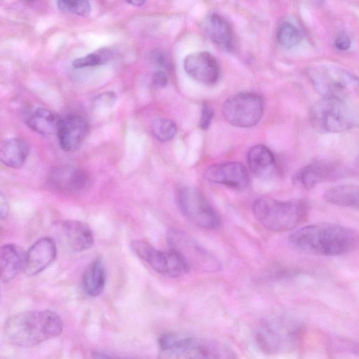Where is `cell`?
Segmentation results:
<instances>
[{
  "instance_id": "1",
  "label": "cell",
  "mask_w": 359,
  "mask_h": 359,
  "mask_svg": "<svg viewBox=\"0 0 359 359\" xmlns=\"http://www.w3.org/2000/svg\"><path fill=\"white\" fill-rule=\"evenodd\" d=\"M289 240L299 250L324 256L344 255L359 245V235L355 230L329 222L299 228L290 234Z\"/></svg>"
},
{
  "instance_id": "2",
  "label": "cell",
  "mask_w": 359,
  "mask_h": 359,
  "mask_svg": "<svg viewBox=\"0 0 359 359\" xmlns=\"http://www.w3.org/2000/svg\"><path fill=\"white\" fill-rule=\"evenodd\" d=\"M63 322L50 310L30 311L8 318L3 334L10 344L18 347H32L59 336Z\"/></svg>"
},
{
  "instance_id": "3",
  "label": "cell",
  "mask_w": 359,
  "mask_h": 359,
  "mask_svg": "<svg viewBox=\"0 0 359 359\" xmlns=\"http://www.w3.org/2000/svg\"><path fill=\"white\" fill-rule=\"evenodd\" d=\"M158 344L170 359H238L227 344L209 338L168 332L159 337Z\"/></svg>"
},
{
  "instance_id": "4",
  "label": "cell",
  "mask_w": 359,
  "mask_h": 359,
  "mask_svg": "<svg viewBox=\"0 0 359 359\" xmlns=\"http://www.w3.org/2000/svg\"><path fill=\"white\" fill-rule=\"evenodd\" d=\"M252 210L263 226L282 232L294 229L306 219L309 205L302 199L280 201L262 196L254 201Z\"/></svg>"
},
{
  "instance_id": "5",
  "label": "cell",
  "mask_w": 359,
  "mask_h": 359,
  "mask_svg": "<svg viewBox=\"0 0 359 359\" xmlns=\"http://www.w3.org/2000/svg\"><path fill=\"white\" fill-rule=\"evenodd\" d=\"M308 75L315 90L323 97L343 100L359 94V77L332 65L311 67Z\"/></svg>"
},
{
  "instance_id": "6",
  "label": "cell",
  "mask_w": 359,
  "mask_h": 359,
  "mask_svg": "<svg viewBox=\"0 0 359 359\" xmlns=\"http://www.w3.org/2000/svg\"><path fill=\"white\" fill-rule=\"evenodd\" d=\"M309 120L313 129L323 133L344 132L356 123L351 108L343 100L334 97H323L314 103Z\"/></svg>"
},
{
  "instance_id": "7",
  "label": "cell",
  "mask_w": 359,
  "mask_h": 359,
  "mask_svg": "<svg viewBox=\"0 0 359 359\" xmlns=\"http://www.w3.org/2000/svg\"><path fill=\"white\" fill-rule=\"evenodd\" d=\"M166 237L170 249L181 257L189 270L208 273L220 271L219 261L187 232L171 229Z\"/></svg>"
},
{
  "instance_id": "8",
  "label": "cell",
  "mask_w": 359,
  "mask_h": 359,
  "mask_svg": "<svg viewBox=\"0 0 359 359\" xmlns=\"http://www.w3.org/2000/svg\"><path fill=\"white\" fill-rule=\"evenodd\" d=\"M176 201L182 214L196 226L208 230L219 227V215L198 189L181 187L177 191Z\"/></svg>"
},
{
  "instance_id": "9",
  "label": "cell",
  "mask_w": 359,
  "mask_h": 359,
  "mask_svg": "<svg viewBox=\"0 0 359 359\" xmlns=\"http://www.w3.org/2000/svg\"><path fill=\"white\" fill-rule=\"evenodd\" d=\"M264 100L255 93L242 92L229 97L222 106L225 120L239 128H250L259 123L264 112Z\"/></svg>"
},
{
  "instance_id": "10",
  "label": "cell",
  "mask_w": 359,
  "mask_h": 359,
  "mask_svg": "<svg viewBox=\"0 0 359 359\" xmlns=\"http://www.w3.org/2000/svg\"><path fill=\"white\" fill-rule=\"evenodd\" d=\"M130 247L137 257L161 275L175 278L189 271L181 257L170 249L160 250L142 240L133 241Z\"/></svg>"
},
{
  "instance_id": "11",
  "label": "cell",
  "mask_w": 359,
  "mask_h": 359,
  "mask_svg": "<svg viewBox=\"0 0 359 359\" xmlns=\"http://www.w3.org/2000/svg\"><path fill=\"white\" fill-rule=\"evenodd\" d=\"M296 329L290 323L278 319H269L259 326L255 340L266 353H276L286 348L294 338Z\"/></svg>"
},
{
  "instance_id": "12",
  "label": "cell",
  "mask_w": 359,
  "mask_h": 359,
  "mask_svg": "<svg viewBox=\"0 0 359 359\" xmlns=\"http://www.w3.org/2000/svg\"><path fill=\"white\" fill-rule=\"evenodd\" d=\"M48 183L53 189L65 194H80L86 190L90 184L88 174L83 170L60 165L50 170Z\"/></svg>"
},
{
  "instance_id": "13",
  "label": "cell",
  "mask_w": 359,
  "mask_h": 359,
  "mask_svg": "<svg viewBox=\"0 0 359 359\" xmlns=\"http://www.w3.org/2000/svg\"><path fill=\"white\" fill-rule=\"evenodd\" d=\"M204 177L208 182L236 189L245 188L249 183L248 169L236 161L212 165L205 170Z\"/></svg>"
},
{
  "instance_id": "14",
  "label": "cell",
  "mask_w": 359,
  "mask_h": 359,
  "mask_svg": "<svg viewBox=\"0 0 359 359\" xmlns=\"http://www.w3.org/2000/svg\"><path fill=\"white\" fill-rule=\"evenodd\" d=\"M183 65L186 72L201 83L212 85L219 79L218 62L208 52L198 51L188 55L184 60Z\"/></svg>"
},
{
  "instance_id": "15",
  "label": "cell",
  "mask_w": 359,
  "mask_h": 359,
  "mask_svg": "<svg viewBox=\"0 0 359 359\" xmlns=\"http://www.w3.org/2000/svg\"><path fill=\"white\" fill-rule=\"evenodd\" d=\"M88 125L78 114H68L62 117L57 137L60 148L66 152H73L82 144L86 136Z\"/></svg>"
},
{
  "instance_id": "16",
  "label": "cell",
  "mask_w": 359,
  "mask_h": 359,
  "mask_svg": "<svg viewBox=\"0 0 359 359\" xmlns=\"http://www.w3.org/2000/svg\"><path fill=\"white\" fill-rule=\"evenodd\" d=\"M339 166L333 163L318 161L299 169L293 176V183L299 187L311 189L318 184L337 177Z\"/></svg>"
},
{
  "instance_id": "17",
  "label": "cell",
  "mask_w": 359,
  "mask_h": 359,
  "mask_svg": "<svg viewBox=\"0 0 359 359\" xmlns=\"http://www.w3.org/2000/svg\"><path fill=\"white\" fill-rule=\"evenodd\" d=\"M57 248L50 237H43L36 241L26 252L24 272L33 276L43 271L55 260Z\"/></svg>"
},
{
  "instance_id": "18",
  "label": "cell",
  "mask_w": 359,
  "mask_h": 359,
  "mask_svg": "<svg viewBox=\"0 0 359 359\" xmlns=\"http://www.w3.org/2000/svg\"><path fill=\"white\" fill-rule=\"evenodd\" d=\"M26 252L15 244H5L0 250L1 280L8 282L24 271Z\"/></svg>"
},
{
  "instance_id": "19",
  "label": "cell",
  "mask_w": 359,
  "mask_h": 359,
  "mask_svg": "<svg viewBox=\"0 0 359 359\" xmlns=\"http://www.w3.org/2000/svg\"><path fill=\"white\" fill-rule=\"evenodd\" d=\"M248 163L251 172L260 179L271 177L276 170V162L273 152L264 144L252 147L248 153Z\"/></svg>"
},
{
  "instance_id": "20",
  "label": "cell",
  "mask_w": 359,
  "mask_h": 359,
  "mask_svg": "<svg viewBox=\"0 0 359 359\" xmlns=\"http://www.w3.org/2000/svg\"><path fill=\"white\" fill-rule=\"evenodd\" d=\"M205 29L212 41L222 50L230 51L233 46L231 25L221 15L212 13L205 21Z\"/></svg>"
},
{
  "instance_id": "21",
  "label": "cell",
  "mask_w": 359,
  "mask_h": 359,
  "mask_svg": "<svg viewBox=\"0 0 359 359\" xmlns=\"http://www.w3.org/2000/svg\"><path fill=\"white\" fill-rule=\"evenodd\" d=\"M62 231L67 245L74 251L81 252L92 247L93 232L88 224L81 221L67 220L62 223Z\"/></svg>"
},
{
  "instance_id": "22",
  "label": "cell",
  "mask_w": 359,
  "mask_h": 359,
  "mask_svg": "<svg viewBox=\"0 0 359 359\" xmlns=\"http://www.w3.org/2000/svg\"><path fill=\"white\" fill-rule=\"evenodd\" d=\"M62 117L55 112L39 107L29 114L26 124L34 132L44 137L57 135Z\"/></svg>"
},
{
  "instance_id": "23",
  "label": "cell",
  "mask_w": 359,
  "mask_h": 359,
  "mask_svg": "<svg viewBox=\"0 0 359 359\" xmlns=\"http://www.w3.org/2000/svg\"><path fill=\"white\" fill-rule=\"evenodd\" d=\"M29 151L27 142L22 138L5 140L0 147L1 161L6 166L18 168L25 162Z\"/></svg>"
},
{
  "instance_id": "24",
  "label": "cell",
  "mask_w": 359,
  "mask_h": 359,
  "mask_svg": "<svg viewBox=\"0 0 359 359\" xmlns=\"http://www.w3.org/2000/svg\"><path fill=\"white\" fill-rule=\"evenodd\" d=\"M107 279L106 269L102 259L93 260L86 269L82 278L84 292L90 297H97L103 291Z\"/></svg>"
},
{
  "instance_id": "25",
  "label": "cell",
  "mask_w": 359,
  "mask_h": 359,
  "mask_svg": "<svg viewBox=\"0 0 359 359\" xmlns=\"http://www.w3.org/2000/svg\"><path fill=\"white\" fill-rule=\"evenodd\" d=\"M329 203L359 209V185L341 184L328 189L324 194Z\"/></svg>"
},
{
  "instance_id": "26",
  "label": "cell",
  "mask_w": 359,
  "mask_h": 359,
  "mask_svg": "<svg viewBox=\"0 0 359 359\" xmlns=\"http://www.w3.org/2000/svg\"><path fill=\"white\" fill-rule=\"evenodd\" d=\"M112 55L111 49L101 48L83 57L75 59L72 65L75 69L102 65L111 60Z\"/></svg>"
},
{
  "instance_id": "27",
  "label": "cell",
  "mask_w": 359,
  "mask_h": 359,
  "mask_svg": "<svg viewBox=\"0 0 359 359\" xmlns=\"http://www.w3.org/2000/svg\"><path fill=\"white\" fill-rule=\"evenodd\" d=\"M302 35L299 30L288 22L281 23L277 31L278 43L285 48H291L300 42Z\"/></svg>"
},
{
  "instance_id": "28",
  "label": "cell",
  "mask_w": 359,
  "mask_h": 359,
  "mask_svg": "<svg viewBox=\"0 0 359 359\" xmlns=\"http://www.w3.org/2000/svg\"><path fill=\"white\" fill-rule=\"evenodd\" d=\"M151 130L157 140L165 142L174 137L177 133V126L170 119L156 118L151 123Z\"/></svg>"
},
{
  "instance_id": "29",
  "label": "cell",
  "mask_w": 359,
  "mask_h": 359,
  "mask_svg": "<svg viewBox=\"0 0 359 359\" xmlns=\"http://www.w3.org/2000/svg\"><path fill=\"white\" fill-rule=\"evenodd\" d=\"M57 6L61 12L82 17L89 15L91 11L90 4L86 0H60Z\"/></svg>"
},
{
  "instance_id": "30",
  "label": "cell",
  "mask_w": 359,
  "mask_h": 359,
  "mask_svg": "<svg viewBox=\"0 0 359 359\" xmlns=\"http://www.w3.org/2000/svg\"><path fill=\"white\" fill-rule=\"evenodd\" d=\"M214 111L212 107L208 103H204L202 107L201 116L200 119V127L203 130L208 128L212 118L213 117Z\"/></svg>"
},
{
  "instance_id": "31",
  "label": "cell",
  "mask_w": 359,
  "mask_h": 359,
  "mask_svg": "<svg viewBox=\"0 0 359 359\" xmlns=\"http://www.w3.org/2000/svg\"><path fill=\"white\" fill-rule=\"evenodd\" d=\"M151 61L156 65L161 68L168 69L170 66V62L168 57L164 52L160 50H153L151 53Z\"/></svg>"
},
{
  "instance_id": "32",
  "label": "cell",
  "mask_w": 359,
  "mask_h": 359,
  "mask_svg": "<svg viewBox=\"0 0 359 359\" xmlns=\"http://www.w3.org/2000/svg\"><path fill=\"white\" fill-rule=\"evenodd\" d=\"M334 44L337 49L339 50H348L351 44V41L349 36L345 32H340L337 34Z\"/></svg>"
},
{
  "instance_id": "33",
  "label": "cell",
  "mask_w": 359,
  "mask_h": 359,
  "mask_svg": "<svg viewBox=\"0 0 359 359\" xmlns=\"http://www.w3.org/2000/svg\"><path fill=\"white\" fill-rule=\"evenodd\" d=\"M168 81L167 74L162 70H157L154 72L152 75V82L158 88L165 86L168 83Z\"/></svg>"
},
{
  "instance_id": "34",
  "label": "cell",
  "mask_w": 359,
  "mask_h": 359,
  "mask_svg": "<svg viewBox=\"0 0 359 359\" xmlns=\"http://www.w3.org/2000/svg\"><path fill=\"white\" fill-rule=\"evenodd\" d=\"M8 213V203L6 198L1 194L0 196V215L1 218H5Z\"/></svg>"
},
{
  "instance_id": "35",
  "label": "cell",
  "mask_w": 359,
  "mask_h": 359,
  "mask_svg": "<svg viewBox=\"0 0 359 359\" xmlns=\"http://www.w3.org/2000/svg\"><path fill=\"white\" fill-rule=\"evenodd\" d=\"M92 359H115V358L104 353L95 351L92 353Z\"/></svg>"
},
{
  "instance_id": "36",
  "label": "cell",
  "mask_w": 359,
  "mask_h": 359,
  "mask_svg": "<svg viewBox=\"0 0 359 359\" xmlns=\"http://www.w3.org/2000/svg\"><path fill=\"white\" fill-rule=\"evenodd\" d=\"M127 3L128 4H131L133 6H142L145 3V1H142V0H135V1H127Z\"/></svg>"
},
{
  "instance_id": "37",
  "label": "cell",
  "mask_w": 359,
  "mask_h": 359,
  "mask_svg": "<svg viewBox=\"0 0 359 359\" xmlns=\"http://www.w3.org/2000/svg\"><path fill=\"white\" fill-rule=\"evenodd\" d=\"M115 359H138V358H115Z\"/></svg>"
},
{
  "instance_id": "38",
  "label": "cell",
  "mask_w": 359,
  "mask_h": 359,
  "mask_svg": "<svg viewBox=\"0 0 359 359\" xmlns=\"http://www.w3.org/2000/svg\"><path fill=\"white\" fill-rule=\"evenodd\" d=\"M357 163H358V165L359 166V156H358V158L357 159Z\"/></svg>"
}]
</instances>
